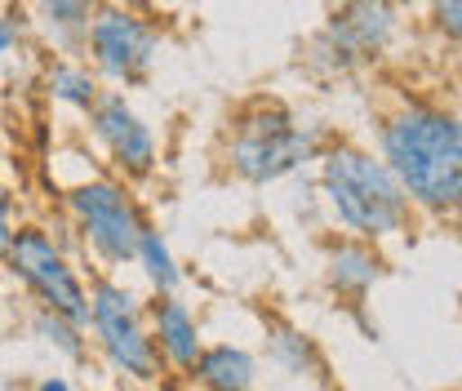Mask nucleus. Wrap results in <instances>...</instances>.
I'll list each match as a JSON object with an SVG mask.
<instances>
[{
    "label": "nucleus",
    "mask_w": 462,
    "mask_h": 391,
    "mask_svg": "<svg viewBox=\"0 0 462 391\" xmlns=\"http://www.w3.org/2000/svg\"><path fill=\"white\" fill-rule=\"evenodd\" d=\"M383 161L396 173L413 209L458 214L462 209V116L404 103L378 125Z\"/></svg>",
    "instance_id": "1"
},
{
    "label": "nucleus",
    "mask_w": 462,
    "mask_h": 391,
    "mask_svg": "<svg viewBox=\"0 0 462 391\" xmlns=\"http://www.w3.org/2000/svg\"><path fill=\"white\" fill-rule=\"evenodd\" d=\"M401 27V9L396 0H343L329 18V27L316 36V50L329 54V67L334 71H351L369 58H378L392 36ZM311 54V58H320Z\"/></svg>",
    "instance_id": "8"
},
{
    "label": "nucleus",
    "mask_w": 462,
    "mask_h": 391,
    "mask_svg": "<svg viewBox=\"0 0 462 391\" xmlns=\"http://www.w3.org/2000/svg\"><path fill=\"white\" fill-rule=\"evenodd\" d=\"M80 54H89V67L98 80H112V85H138L152 76L156 54H161V32L120 9V5H98V14L89 18V32H85V45Z\"/></svg>",
    "instance_id": "7"
},
{
    "label": "nucleus",
    "mask_w": 462,
    "mask_h": 391,
    "mask_svg": "<svg viewBox=\"0 0 462 391\" xmlns=\"http://www.w3.org/2000/svg\"><path fill=\"white\" fill-rule=\"evenodd\" d=\"M134 267L143 272L147 289H152V298L182 293V267H178V258H173V249H170V240H165L161 227H147V231H143L138 254H134Z\"/></svg>",
    "instance_id": "17"
},
{
    "label": "nucleus",
    "mask_w": 462,
    "mask_h": 391,
    "mask_svg": "<svg viewBox=\"0 0 462 391\" xmlns=\"http://www.w3.org/2000/svg\"><path fill=\"white\" fill-rule=\"evenodd\" d=\"M147 330H152V342H156V356L161 365L187 378L205 338H200V316L191 312V303L182 293H165V298H152L147 303Z\"/></svg>",
    "instance_id": "10"
},
{
    "label": "nucleus",
    "mask_w": 462,
    "mask_h": 391,
    "mask_svg": "<svg viewBox=\"0 0 462 391\" xmlns=\"http://www.w3.org/2000/svg\"><path fill=\"white\" fill-rule=\"evenodd\" d=\"M320 191L346 236L369 240V245L401 236L413 219V205L396 182V173L387 169V161L351 143L320 152Z\"/></svg>",
    "instance_id": "2"
},
{
    "label": "nucleus",
    "mask_w": 462,
    "mask_h": 391,
    "mask_svg": "<svg viewBox=\"0 0 462 391\" xmlns=\"http://www.w3.org/2000/svg\"><path fill=\"white\" fill-rule=\"evenodd\" d=\"M85 116H89L94 143L107 152V161H112V169L120 178L138 182V178H152L156 173V161H161L156 134L147 129V120L134 112V103L120 89H103L98 103Z\"/></svg>",
    "instance_id": "9"
},
{
    "label": "nucleus",
    "mask_w": 462,
    "mask_h": 391,
    "mask_svg": "<svg viewBox=\"0 0 462 391\" xmlns=\"http://www.w3.org/2000/svg\"><path fill=\"white\" fill-rule=\"evenodd\" d=\"M27 334L36 338L41 347H50L58 360H71V365H85L89 360V334H85V325H76V321H67V316H58L50 307H27Z\"/></svg>",
    "instance_id": "15"
},
{
    "label": "nucleus",
    "mask_w": 462,
    "mask_h": 391,
    "mask_svg": "<svg viewBox=\"0 0 462 391\" xmlns=\"http://www.w3.org/2000/svg\"><path fill=\"white\" fill-rule=\"evenodd\" d=\"M85 334H89V347L98 351V360L125 383L152 387L165 374L152 330H147V303L125 280H116L112 272L89 280V325H85Z\"/></svg>",
    "instance_id": "4"
},
{
    "label": "nucleus",
    "mask_w": 462,
    "mask_h": 391,
    "mask_svg": "<svg viewBox=\"0 0 462 391\" xmlns=\"http://www.w3.org/2000/svg\"><path fill=\"white\" fill-rule=\"evenodd\" d=\"M267 365H276L285 378H298V383L325 378V351L316 347V338L281 316H267Z\"/></svg>",
    "instance_id": "13"
},
{
    "label": "nucleus",
    "mask_w": 462,
    "mask_h": 391,
    "mask_svg": "<svg viewBox=\"0 0 462 391\" xmlns=\"http://www.w3.org/2000/svg\"><path fill=\"white\" fill-rule=\"evenodd\" d=\"M18 196H14V187L0 178V258H5V249H9V240H14V231H18Z\"/></svg>",
    "instance_id": "18"
},
{
    "label": "nucleus",
    "mask_w": 462,
    "mask_h": 391,
    "mask_svg": "<svg viewBox=\"0 0 462 391\" xmlns=\"http://www.w3.org/2000/svg\"><path fill=\"white\" fill-rule=\"evenodd\" d=\"M187 383L196 391H258V356L240 342H205Z\"/></svg>",
    "instance_id": "12"
},
{
    "label": "nucleus",
    "mask_w": 462,
    "mask_h": 391,
    "mask_svg": "<svg viewBox=\"0 0 462 391\" xmlns=\"http://www.w3.org/2000/svg\"><path fill=\"white\" fill-rule=\"evenodd\" d=\"M320 152H325V129L320 125H302L281 103L254 98L231 120L223 161H227L231 178H240L249 187H267V182H281L302 165L320 161Z\"/></svg>",
    "instance_id": "3"
},
{
    "label": "nucleus",
    "mask_w": 462,
    "mask_h": 391,
    "mask_svg": "<svg viewBox=\"0 0 462 391\" xmlns=\"http://www.w3.org/2000/svg\"><path fill=\"white\" fill-rule=\"evenodd\" d=\"M0 267L14 284H23V293L36 307H50V312L76 321V325H89V280L80 276L71 254L50 236V227H18L5 258H0Z\"/></svg>",
    "instance_id": "6"
},
{
    "label": "nucleus",
    "mask_w": 462,
    "mask_h": 391,
    "mask_svg": "<svg viewBox=\"0 0 462 391\" xmlns=\"http://www.w3.org/2000/svg\"><path fill=\"white\" fill-rule=\"evenodd\" d=\"M62 205H67V219L76 227L80 249L103 272L134 267L138 240L152 223H147V209L138 205V196L120 178H85V182L67 187Z\"/></svg>",
    "instance_id": "5"
},
{
    "label": "nucleus",
    "mask_w": 462,
    "mask_h": 391,
    "mask_svg": "<svg viewBox=\"0 0 462 391\" xmlns=\"http://www.w3.org/2000/svg\"><path fill=\"white\" fill-rule=\"evenodd\" d=\"M45 94L54 103H62V107H71V112H89L98 103V94H103V80L94 76L89 62L58 58V62H50V71H45Z\"/></svg>",
    "instance_id": "16"
},
{
    "label": "nucleus",
    "mask_w": 462,
    "mask_h": 391,
    "mask_svg": "<svg viewBox=\"0 0 462 391\" xmlns=\"http://www.w3.org/2000/svg\"><path fill=\"white\" fill-rule=\"evenodd\" d=\"M23 45V18L18 14H0V58L14 54Z\"/></svg>",
    "instance_id": "20"
},
{
    "label": "nucleus",
    "mask_w": 462,
    "mask_h": 391,
    "mask_svg": "<svg viewBox=\"0 0 462 391\" xmlns=\"http://www.w3.org/2000/svg\"><path fill=\"white\" fill-rule=\"evenodd\" d=\"M27 391H76V387H71L67 374H36V378L27 383Z\"/></svg>",
    "instance_id": "21"
},
{
    "label": "nucleus",
    "mask_w": 462,
    "mask_h": 391,
    "mask_svg": "<svg viewBox=\"0 0 462 391\" xmlns=\"http://www.w3.org/2000/svg\"><path fill=\"white\" fill-rule=\"evenodd\" d=\"M27 9L58 54H80L89 18L98 14V0H27Z\"/></svg>",
    "instance_id": "14"
},
{
    "label": "nucleus",
    "mask_w": 462,
    "mask_h": 391,
    "mask_svg": "<svg viewBox=\"0 0 462 391\" xmlns=\"http://www.w3.org/2000/svg\"><path fill=\"white\" fill-rule=\"evenodd\" d=\"M431 18H436V27L449 36L462 23V0H431Z\"/></svg>",
    "instance_id": "19"
},
{
    "label": "nucleus",
    "mask_w": 462,
    "mask_h": 391,
    "mask_svg": "<svg viewBox=\"0 0 462 391\" xmlns=\"http://www.w3.org/2000/svg\"><path fill=\"white\" fill-rule=\"evenodd\" d=\"M383 272H387L383 254L356 236L329 245V254H325V284H329V293H338L346 303H365L369 289L383 280Z\"/></svg>",
    "instance_id": "11"
}]
</instances>
